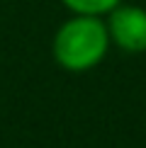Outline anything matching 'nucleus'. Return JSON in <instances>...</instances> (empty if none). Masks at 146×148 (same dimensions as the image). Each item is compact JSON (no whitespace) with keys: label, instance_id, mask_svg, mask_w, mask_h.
<instances>
[{"label":"nucleus","instance_id":"nucleus-1","mask_svg":"<svg viewBox=\"0 0 146 148\" xmlns=\"http://www.w3.org/2000/svg\"><path fill=\"white\" fill-rule=\"evenodd\" d=\"M110 46L107 22L100 15H73L54 34V61L68 73L93 71L105 61Z\"/></svg>","mask_w":146,"mask_h":148},{"label":"nucleus","instance_id":"nucleus-2","mask_svg":"<svg viewBox=\"0 0 146 148\" xmlns=\"http://www.w3.org/2000/svg\"><path fill=\"white\" fill-rule=\"evenodd\" d=\"M107 32L110 41L124 53L146 51V8L139 5H117L107 12Z\"/></svg>","mask_w":146,"mask_h":148},{"label":"nucleus","instance_id":"nucleus-3","mask_svg":"<svg viewBox=\"0 0 146 148\" xmlns=\"http://www.w3.org/2000/svg\"><path fill=\"white\" fill-rule=\"evenodd\" d=\"M73 15H100L105 17L110 10H114L122 0H61Z\"/></svg>","mask_w":146,"mask_h":148}]
</instances>
